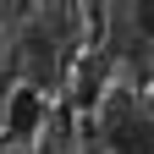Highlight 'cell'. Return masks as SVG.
Listing matches in <instances>:
<instances>
[{
  "label": "cell",
  "mask_w": 154,
  "mask_h": 154,
  "mask_svg": "<svg viewBox=\"0 0 154 154\" xmlns=\"http://www.w3.org/2000/svg\"><path fill=\"white\" fill-rule=\"evenodd\" d=\"M110 149L116 154H154V121L138 116V110L110 116Z\"/></svg>",
  "instance_id": "obj_1"
},
{
  "label": "cell",
  "mask_w": 154,
  "mask_h": 154,
  "mask_svg": "<svg viewBox=\"0 0 154 154\" xmlns=\"http://www.w3.org/2000/svg\"><path fill=\"white\" fill-rule=\"evenodd\" d=\"M33 121H38V99L22 88V94H17V105H11V132H28Z\"/></svg>",
  "instance_id": "obj_2"
},
{
  "label": "cell",
  "mask_w": 154,
  "mask_h": 154,
  "mask_svg": "<svg viewBox=\"0 0 154 154\" xmlns=\"http://www.w3.org/2000/svg\"><path fill=\"white\" fill-rule=\"evenodd\" d=\"M132 17H138V33H143V38H154V6H138Z\"/></svg>",
  "instance_id": "obj_3"
}]
</instances>
